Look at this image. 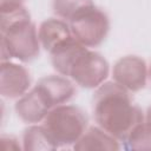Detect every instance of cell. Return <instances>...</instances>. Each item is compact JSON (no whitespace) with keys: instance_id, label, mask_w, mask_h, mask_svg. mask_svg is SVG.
I'll return each instance as SVG.
<instances>
[{"instance_id":"obj_1","label":"cell","mask_w":151,"mask_h":151,"mask_svg":"<svg viewBox=\"0 0 151 151\" xmlns=\"http://www.w3.org/2000/svg\"><path fill=\"white\" fill-rule=\"evenodd\" d=\"M92 111L98 126L119 142H125L129 134L144 122V113L132 103L129 91L114 80L105 81L96 88Z\"/></svg>"},{"instance_id":"obj_2","label":"cell","mask_w":151,"mask_h":151,"mask_svg":"<svg viewBox=\"0 0 151 151\" xmlns=\"http://www.w3.org/2000/svg\"><path fill=\"white\" fill-rule=\"evenodd\" d=\"M0 32L1 61H9L14 58L27 63L39 55L41 45L37 27L31 18L0 28Z\"/></svg>"},{"instance_id":"obj_3","label":"cell","mask_w":151,"mask_h":151,"mask_svg":"<svg viewBox=\"0 0 151 151\" xmlns=\"http://www.w3.org/2000/svg\"><path fill=\"white\" fill-rule=\"evenodd\" d=\"M87 116L80 107L67 104L51 109L44 119V126L59 147L73 146L87 129Z\"/></svg>"},{"instance_id":"obj_4","label":"cell","mask_w":151,"mask_h":151,"mask_svg":"<svg viewBox=\"0 0 151 151\" xmlns=\"http://www.w3.org/2000/svg\"><path fill=\"white\" fill-rule=\"evenodd\" d=\"M68 24L72 35L86 47L99 46L110 31L107 14L96 5L79 12Z\"/></svg>"},{"instance_id":"obj_5","label":"cell","mask_w":151,"mask_h":151,"mask_svg":"<svg viewBox=\"0 0 151 151\" xmlns=\"http://www.w3.org/2000/svg\"><path fill=\"white\" fill-rule=\"evenodd\" d=\"M110 65L98 52L86 48L73 63L68 78L84 88H97L107 79Z\"/></svg>"},{"instance_id":"obj_6","label":"cell","mask_w":151,"mask_h":151,"mask_svg":"<svg viewBox=\"0 0 151 151\" xmlns=\"http://www.w3.org/2000/svg\"><path fill=\"white\" fill-rule=\"evenodd\" d=\"M112 77L117 84L129 92H138L146 85L147 65L138 55H125L114 63Z\"/></svg>"},{"instance_id":"obj_7","label":"cell","mask_w":151,"mask_h":151,"mask_svg":"<svg viewBox=\"0 0 151 151\" xmlns=\"http://www.w3.org/2000/svg\"><path fill=\"white\" fill-rule=\"evenodd\" d=\"M31 86L28 70L17 63L1 61L0 65V94L8 99L24 96Z\"/></svg>"},{"instance_id":"obj_8","label":"cell","mask_w":151,"mask_h":151,"mask_svg":"<svg viewBox=\"0 0 151 151\" xmlns=\"http://www.w3.org/2000/svg\"><path fill=\"white\" fill-rule=\"evenodd\" d=\"M35 87L42 94L50 109L66 104L76 94V87L73 83L67 77L61 74L42 77L38 80Z\"/></svg>"},{"instance_id":"obj_9","label":"cell","mask_w":151,"mask_h":151,"mask_svg":"<svg viewBox=\"0 0 151 151\" xmlns=\"http://www.w3.org/2000/svg\"><path fill=\"white\" fill-rule=\"evenodd\" d=\"M14 110L24 123L37 124L44 122L51 109L44 99L42 94L34 86L31 91L26 92L17 100Z\"/></svg>"},{"instance_id":"obj_10","label":"cell","mask_w":151,"mask_h":151,"mask_svg":"<svg viewBox=\"0 0 151 151\" xmlns=\"http://www.w3.org/2000/svg\"><path fill=\"white\" fill-rule=\"evenodd\" d=\"M86 48L88 47L84 46L72 35L71 38H68L50 52L53 68L59 74L68 78V73L73 63Z\"/></svg>"},{"instance_id":"obj_11","label":"cell","mask_w":151,"mask_h":151,"mask_svg":"<svg viewBox=\"0 0 151 151\" xmlns=\"http://www.w3.org/2000/svg\"><path fill=\"white\" fill-rule=\"evenodd\" d=\"M76 151H117L120 149L119 140L100 126H90L73 145Z\"/></svg>"},{"instance_id":"obj_12","label":"cell","mask_w":151,"mask_h":151,"mask_svg":"<svg viewBox=\"0 0 151 151\" xmlns=\"http://www.w3.org/2000/svg\"><path fill=\"white\" fill-rule=\"evenodd\" d=\"M38 35L41 47L50 53L54 47L71 38L72 32L67 21L60 18H48L40 24Z\"/></svg>"},{"instance_id":"obj_13","label":"cell","mask_w":151,"mask_h":151,"mask_svg":"<svg viewBox=\"0 0 151 151\" xmlns=\"http://www.w3.org/2000/svg\"><path fill=\"white\" fill-rule=\"evenodd\" d=\"M59 146L44 125H31L22 133V150L25 151H50Z\"/></svg>"},{"instance_id":"obj_14","label":"cell","mask_w":151,"mask_h":151,"mask_svg":"<svg viewBox=\"0 0 151 151\" xmlns=\"http://www.w3.org/2000/svg\"><path fill=\"white\" fill-rule=\"evenodd\" d=\"M92 5L93 0H53L52 9L58 18L70 22L79 12Z\"/></svg>"},{"instance_id":"obj_15","label":"cell","mask_w":151,"mask_h":151,"mask_svg":"<svg viewBox=\"0 0 151 151\" xmlns=\"http://www.w3.org/2000/svg\"><path fill=\"white\" fill-rule=\"evenodd\" d=\"M126 150H151V130L144 124H139L124 142Z\"/></svg>"},{"instance_id":"obj_16","label":"cell","mask_w":151,"mask_h":151,"mask_svg":"<svg viewBox=\"0 0 151 151\" xmlns=\"http://www.w3.org/2000/svg\"><path fill=\"white\" fill-rule=\"evenodd\" d=\"M1 145L5 150H21L19 140L13 136H1Z\"/></svg>"},{"instance_id":"obj_17","label":"cell","mask_w":151,"mask_h":151,"mask_svg":"<svg viewBox=\"0 0 151 151\" xmlns=\"http://www.w3.org/2000/svg\"><path fill=\"white\" fill-rule=\"evenodd\" d=\"M25 0H0V9L1 8H12L18 6H24Z\"/></svg>"},{"instance_id":"obj_18","label":"cell","mask_w":151,"mask_h":151,"mask_svg":"<svg viewBox=\"0 0 151 151\" xmlns=\"http://www.w3.org/2000/svg\"><path fill=\"white\" fill-rule=\"evenodd\" d=\"M144 124L151 130V105L147 107L146 112L144 113Z\"/></svg>"},{"instance_id":"obj_19","label":"cell","mask_w":151,"mask_h":151,"mask_svg":"<svg viewBox=\"0 0 151 151\" xmlns=\"http://www.w3.org/2000/svg\"><path fill=\"white\" fill-rule=\"evenodd\" d=\"M147 77L151 79V64H150V66L147 67Z\"/></svg>"}]
</instances>
